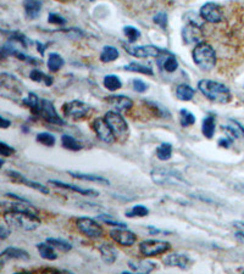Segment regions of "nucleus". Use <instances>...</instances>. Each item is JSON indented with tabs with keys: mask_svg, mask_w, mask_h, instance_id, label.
<instances>
[{
	"mask_svg": "<svg viewBox=\"0 0 244 274\" xmlns=\"http://www.w3.org/2000/svg\"><path fill=\"white\" fill-rule=\"evenodd\" d=\"M198 89L205 98L216 104H227L232 99L229 88L220 82L202 79L198 82Z\"/></svg>",
	"mask_w": 244,
	"mask_h": 274,
	"instance_id": "f257e3e1",
	"label": "nucleus"
},
{
	"mask_svg": "<svg viewBox=\"0 0 244 274\" xmlns=\"http://www.w3.org/2000/svg\"><path fill=\"white\" fill-rule=\"evenodd\" d=\"M2 218L9 227L26 230V232H32V230L37 229L42 223L39 216L31 215V213L13 212V211H5Z\"/></svg>",
	"mask_w": 244,
	"mask_h": 274,
	"instance_id": "f03ea898",
	"label": "nucleus"
},
{
	"mask_svg": "<svg viewBox=\"0 0 244 274\" xmlns=\"http://www.w3.org/2000/svg\"><path fill=\"white\" fill-rule=\"evenodd\" d=\"M193 61L199 68L204 71H210L216 65L215 49L207 42H200L193 49Z\"/></svg>",
	"mask_w": 244,
	"mask_h": 274,
	"instance_id": "7ed1b4c3",
	"label": "nucleus"
},
{
	"mask_svg": "<svg viewBox=\"0 0 244 274\" xmlns=\"http://www.w3.org/2000/svg\"><path fill=\"white\" fill-rule=\"evenodd\" d=\"M150 177L155 184L159 185H188L189 183L180 172L171 168H154L150 172Z\"/></svg>",
	"mask_w": 244,
	"mask_h": 274,
	"instance_id": "20e7f679",
	"label": "nucleus"
},
{
	"mask_svg": "<svg viewBox=\"0 0 244 274\" xmlns=\"http://www.w3.org/2000/svg\"><path fill=\"white\" fill-rule=\"evenodd\" d=\"M35 116L40 117L45 121V122L50 123V125H56V126H64L65 121L59 116V114L56 112L55 108H54V104L51 101L45 100V99H40L39 106H38L37 111H35Z\"/></svg>",
	"mask_w": 244,
	"mask_h": 274,
	"instance_id": "39448f33",
	"label": "nucleus"
},
{
	"mask_svg": "<svg viewBox=\"0 0 244 274\" xmlns=\"http://www.w3.org/2000/svg\"><path fill=\"white\" fill-rule=\"evenodd\" d=\"M76 226L84 237L90 238V239H99L104 234V230L100 224L93 218L79 217L76 221Z\"/></svg>",
	"mask_w": 244,
	"mask_h": 274,
	"instance_id": "423d86ee",
	"label": "nucleus"
},
{
	"mask_svg": "<svg viewBox=\"0 0 244 274\" xmlns=\"http://www.w3.org/2000/svg\"><path fill=\"white\" fill-rule=\"evenodd\" d=\"M171 249V244L164 240H144L139 244V252L145 257L161 255Z\"/></svg>",
	"mask_w": 244,
	"mask_h": 274,
	"instance_id": "0eeeda50",
	"label": "nucleus"
},
{
	"mask_svg": "<svg viewBox=\"0 0 244 274\" xmlns=\"http://www.w3.org/2000/svg\"><path fill=\"white\" fill-rule=\"evenodd\" d=\"M104 119H105L106 122H108V125L110 126V128L112 130V132H114L116 138H126V137H127L128 125L119 112H115V111L106 112Z\"/></svg>",
	"mask_w": 244,
	"mask_h": 274,
	"instance_id": "6e6552de",
	"label": "nucleus"
},
{
	"mask_svg": "<svg viewBox=\"0 0 244 274\" xmlns=\"http://www.w3.org/2000/svg\"><path fill=\"white\" fill-rule=\"evenodd\" d=\"M90 110L92 109H90L88 104L79 100L70 101V103L64 104V106H62V112H64L65 116L73 120L83 119V117H86L89 114Z\"/></svg>",
	"mask_w": 244,
	"mask_h": 274,
	"instance_id": "1a4fd4ad",
	"label": "nucleus"
},
{
	"mask_svg": "<svg viewBox=\"0 0 244 274\" xmlns=\"http://www.w3.org/2000/svg\"><path fill=\"white\" fill-rule=\"evenodd\" d=\"M199 15L202 16L203 20L209 22V23H220L224 20V11L222 7L216 2H205L200 7Z\"/></svg>",
	"mask_w": 244,
	"mask_h": 274,
	"instance_id": "9d476101",
	"label": "nucleus"
},
{
	"mask_svg": "<svg viewBox=\"0 0 244 274\" xmlns=\"http://www.w3.org/2000/svg\"><path fill=\"white\" fill-rule=\"evenodd\" d=\"M92 127H93V131H94L95 134H97L98 138H99L103 142L112 144V142L115 141V139H116L114 132H112L110 126L108 125V122H106L104 117H98V119L93 121Z\"/></svg>",
	"mask_w": 244,
	"mask_h": 274,
	"instance_id": "9b49d317",
	"label": "nucleus"
},
{
	"mask_svg": "<svg viewBox=\"0 0 244 274\" xmlns=\"http://www.w3.org/2000/svg\"><path fill=\"white\" fill-rule=\"evenodd\" d=\"M125 50L128 54L132 55L134 57H159L160 55L165 53V49H161L155 45H138V46H131L126 45Z\"/></svg>",
	"mask_w": 244,
	"mask_h": 274,
	"instance_id": "f8f14e48",
	"label": "nucleus"
},
{
	"mask_svg": "<svg viewBox=\"0 0 244 274\" xmlns=\"http://www.w3.org/2000/svg\"><path fill=\"white\" fill-rule=\"evenodd\" d=\"M164 265L166 267H177L180 270L187 271L193 266V261L189 259V256L185 254H180V252H176V254H170L164 259Z\"/></svg>",
	"mask_w": 244,
	"mask_h": 274,
	"instance_id": "ddd939ff",
	"label": "nucleus"
},
{
	"mask_svg": "<svg viewBox=\"0 0 244 274\" xmlns=\"http://www.w3.org/2000/svg\"><path fill=\"white\" fill-rule=\"evenodd\" d=\"M2 211H13V212H23V213H31V215L39 216V211L35 208L29 201H2L1 202Z\"/></svg>",
	"mask_w": 244,
	"mask_h": 274,
	"instance_id": "4468645a",
	"label": "nucleus"
},
{
	"mask_svg": "<svg viewBox=\"0 0 244 274\" xmlns=\"http://www.w3.org/2000/svg\"><path fill=\"white\" fill-rule=\"evenodd\" d=\"M110 237L112 240L122 246H132L137 241V235L133 232L127 228H120V227L110 230Z\"/></svg>",
	"mask_w": 244,
	"mask_h": 274,
	"instance_id": "2eb2a0df",
	"label": "nucleus"
},
{
	"mask_svg": "<svg viewBox=\"0 0 244 274\" xmlns=\"http://www.w3.org/2000/svg\"><path fill=\"white\" fill-rule=\"evenodd\" d=\"M6 174L9 175L10 178H11L13 182L21 183V184H24L26 186H28V188H32V189H34V190L39 191V193L49 194V189L46 188L45 185L40 184V183L33 182V180L27 179L26 177H23V175L21 174V173H18V172H16V171H7Z\"/></svg>",
	"mask_w": 244,
	"mask_h": 274,
	"instance_id": "dca6fc26",
	"label": "nucleus"
},
{
	"mask_svg": "<svg viewBox=\"0 0 244 274\" xmlns=\"http://www.w3.org/2000/svg\"><path fill=\"white\" fill-rule=\"evenodd\" d=\"M105 101L117 111H127L133 108V101L125 95H110V97H106Z\"/></svg>",
	"mask_w": 244,
	"mask_h": 274,
	"instance_id": "f3484780",
	"label": "nucleus"
},
{
	"mask_svg": "<svg viewBox=\"0 0 244 274\" xmlns=\"http://www.w3.org/2000/svg\"><path fill=\"white\" fill-rule=\"evenodd\" d=\"M158 65L166 72H175L178 68V61L174 54L170 51H165L163 55L158 57Z\"/></svg>",
	"mask_w": 244,
	"mask_h": 274,
	"instance_id": "a211bd4d",
	"label": "nucleus"
},
{
	"mask_svg": "<svg viewBox=\"0 0 244 274\" xmlns=\"http://www.w3.org/2000/svg\"><path fill=\"white\" fill-rule=\"evenodd\" d=\"M202 27L196 26V24L188 23V26H186L182 31V37L185 43L192 44V43H200V38H202V32H200Z\"/></svg>",
	"mask_w": 244,
	"mask_h": 274,
	"instance_id": "6ab92c4d",
	"label": "nucleus"
},
{
	"mask_svg": "<svg viewBox=\"0 0 244 274\" xmlns=\"http://www.w3.org/2000/svg\"><path fill=\"white\" fill-rule=\"evenodd\" d=\"M49 183H50L51 185L59 186V188H64V189H67V190L73 191V193H77V194H79V195H84V196H98L99 195V193L95 190H93V189H82L77 185L67 184V183L60 182V180L51 179V180H49Z\"/></svg>",
	"mask_w": 244,
	"mask_h": 274,
	"instance_id": "aec40b11",
	"label": "nucleus"
},
{
	"mask_svg": "<svg viewBox=\"0 0 244 274\" xmlns=\"http://www.w3.org/2000/svg\"><path fill=\"white\" fill-rule=\"evenodd\" d=\"M128 267H130L133 272L145 274L156 270V263L153 261H148V260H137V261L128 262Z\"/></svg>",
	"mask_w": 244,
	"mask_h": 274,
	"instance_id": "412c9836",
	"label": "nucleus"
},
{
	"mask_svg": "<svg viewBox=\"0 0 244 274\" xmlns=\"http://www.w3.org/2000/svg\"><path fill=\"white\" fill-rule=\"evenodd\" d=\"M31 259L27 251L18 248H6L1 252V262L5 260H21V261H28Z\"/></svg>",
	"mask_w": 244,
	"mask_h": 274,
	"instance_id": "4be33fe9",
	"label": "nucleus"
},
{
	"mask_svg": "<svg viewBox=\"0 0 244 274\" xmlns=\"http://www.w3.org/2000/svg\"><path fill=\"white\" fill-rule=\"evenodd\" d=\"M68 174H70L71 177L76 178V179L84 180V182H93V183H98V184H104V185L110 184V180L106 179V178H104V177H101V175L82 173V172H72V171L68 172Z\"/></svg>",
	"mask_w": 244,
	"mask_h": 274,
	"instance_id": "5701e85b",
	"label": "nucleus"
},
{
	"mask_svg": "<svg viewBox=\"0 0 244 274\" xmlns=\"http://www.w3.org/2000/svg\"><path fill=\"white\" fill-rule=\"evenodd\" d=\"M98 250L100 252L101 260L105 263H108V265H112V263L116 261L117 251L110 244H101V245H99V248H98Z\"/></svg>",
	"mask_w": 244,
	"mask_h": 274,
	"instance_id": "b1692460",
	"label": "nucleus"
},
{
	"mask_svg": "<svg viewBox=\"0 0 244 274\" xmlns=\"http://www.w3.org/2000/svg\"><path fill=\"white\" fill-rule=\"evenodd\" d=\"M23 9L27 17L29 20H34L39 16L40 9H42V1H39V0H24Z\"/></svg>",
	"mask_w": 244,
	"mask_h": 274,
	"instance_id": "393cba45",
	"label": "nucleus"
},
{
	"mask_svg": "<svg viewBox=\"0 0 244 274\" xmlns=\"http://www.w3.org/2000/svg\"><path fill=\"white\" fill-rule=\"evenodd\" d=\"M54 246L50 245L49 243H39L37 244V250L39 252V255L42 256V259L48 260V261H54L57 259V254L54 251Z\"/></svg>",
	"mask_w": 244,
	"mask_h": 274,
	"instance_id": "a878e982",
	"label": "nucleus"
},
{
	"mask_svg": "<svg viewBox=\"0 0 244 274\" xmlns=\"http://www.w3.org/2000/svg\"><path fill=\"white\" fill-rule=\"evenodd\" d=\"M29 78L32 79L33 82H37V83H43L46 87L53 86V77L45 75L44 72H42L40 70H37V68H33L29 73Z\"/></svg>",
	"mask_w": 244,
	"mask_h": 274,
	"instance_id": "bb28decb",
	"label": "nucleus"
},
{
	"mask_svg": "<svg viewBox=\"0 0 244 274\" xmlns=\"http://www.w3.org/2000/svg\"><path fill=\"white\" fill-rule=\"evenodd\" d=\"M119 57V50H117L115 46L106 45L104 46L103 50L100 53V61L104 64H108V62H112Z\"/></svg>",
	"mask_w": 244,
	"mask_h": 274,
	"instance_id": "cd10ccee",
	"label": "nucleus"
},
{
	"mask_svg": "<svg viewBox=\"0 0 244 274\" xmlns=\"http://www.w3.org/2000/svg\"><path fill=\"white\" fill-rule=\"evenodd\" d=\"M194 94H196V90L188 84H180L176 88V97L182 101H191Z\"/></svg>",
	"mask_w": 244,
	"mask_h": 274,
	"instance_id": "c85d7f7f",
	"label": "nucleus"
},
{
	"mask_svg": "<svg viewBox=\"0 0 244 274\" xmlns=\"http://www.w3.org/2000/svg\"><path fill=\"white\" fill-rule=\"evenodd\" d=\"M215 128H216V121L214 116H208L205 117L204 121H203V126H202V132L204 134L205 138L211 139L214 137V133H215Z\"/></svg>",
	"mask_w": 244,
	"mask_h": 274,
	"instance_id": "c756f323",
	"label": "nucleus"
},
{
	"mask_svg": "<svg viewBox=\"0 0 244 274\" xmlns=\"http://www.w3.org/2000/svg\"><path fill=\"white\" fill-rule=\"evenodd\" d=\"M61 145L65 147V149L70 150V151H79L82 150V144L79 142L75 137L68 136V134H65V136L61 137Z\"/></svg>",
	"mask_w": 244,
	"mask_h": 274,
	"instance_id": "7c9ffc66",
	"label": "nucleus"
},
{
	"mask_svg": "<svg viewBox=\"0 0 244 274\" xmlns=\"http://www.w3.org/2000/svg\"><path fill=\"white\" fill-rule=\"evenodd\" d=\"M126 71H131V72H137V73H142V75H147V76H154V71L150 66L143 65V64H138V62H131L130 65L125 66Z\"/></svg>",
	"mask_w": 244,
	"mask_h": 274,
	"instance_id": "2f4dec72",
	"label": "nucleus"
},
{
	"mask_svg": "<svg viewBox=\"0 0 244 274\" xmlns=\"http://www.w3.org/2000/svg\"><path fill=\"white\" fill-rule=\"evenodd\" d=\"M65 64L64 59L61 57V55L56 54V53H51L49 54V59H48V68L51 71V72H57L60 68L62 67Z\"/></svg>",
	"mask_w": 244,
	"mask_h": 274,
	"instance_id": "473e14b6",
	"label": "nucleus"
},
{
	"mask_svg": "<svg viewBox=\"0 0 244 274\" xmlns=\"http://www.w3.org/2000/svg\"><path fill=\"white\" fill-rule=\"evenodd\" d=\"M104 87L110 92H116L122 87V82L117 76L108 75L104 77Z\"/></svg>",
	"mask_w": 244,
	"mask_h": 274,
	"instance_id": "72a5a7b5",
	"label": "nucleus"
},
{
	"mask_svg": "<svg viewBox=\"0 0 244 274\" xmlns=\"http://www.w3.org/2000/svg\"><path fill=\"white\" fill-rule=\"evenodd\" d=\"M156 156L160 161H167L172 156V145L170 142H163L160 146L156 149Z\"/></svg>",
	"mask_w": 244,
	"mask_h": 274,
	"instance_id": "f704fd0d",
	"label": "nucleus"
},
{
	"mask_svg": "<svg viewBox=\"0 0 244 274\" xmlns=\"http://www.w3.org/2000/svg\"><path fill=\"white\" fill-rule=\"evenodd\" d=\"M180 123L182 127H189L196 123V116L188 110L182 109L180 111Z\"/></svg>",
	"mask_w": 244,
	"mask_h": 274,
	"instance_id": "c9c22d12",
	"label": "nucleus"
},
{
	"mask_svg": "<svg viewBox=\"0 0 244 274\" xmlns=\"http://www.w3.org/2000/svg\"><path fill=\"white\" fill-rule=\"evenodd\" d=\"M46 243H49L50 245H53L54 248L59 249L60 251L62 252H68L72 249V245L70 243L64 239H57V238H48L46 239Z\"/></svg>",
	"mask_w": 244,
	"mask_h": 274,
	"instance_id": "e433bc0d",
	"label": "nucleus"
},
{
	"mask_svg": "<svg viewBox=\"0 0 244 274\" xmlns=\"http://www.w3.org/2000/svg\"><path fill=\"white\" fill-rule=\"evenodd\" d=\"M40 103V99L37 97V95L34 94V93H29L28 97L24 98L22 100V104L24 106H27L28 109H31L32 114H35V111H37L38 106H39Z\"/></svg>",
	"mask_w": 244,
	"mask_h": 274,
	"instance_id": "4c0bfd02",
	"label": "nucleus"
},
{
	"mask_svg": "<svg viewBox=\"0 0 244 274\" xmlns=\"http://www.w3.org/2000/svg\"><path fill=\"white\" fill-rule=\"evenodd\" d=\"M148 215H149V210L145 206H143V205H136V206H133L128 212H126V216L130 218L145 217V216Z\"/></svg>",
	"mask_w": 244,
	"mask_h": 274,
	"instance_id": "58836bf2",
	"label": "nucleus"
},
{
	"mask_svg": "<svg viewBox=\"0 0 244 274\" xmlns=\"http://www.w3.org/2000/svg\"><path fill=\"white\" fill-rule=\"evenodd\" d=\"M39 144L45 145V146H54L55 145V137L50 133H46V132H43V133H39L35 138Z\"/></svg>",
	"mask_w": 244,
	"mask_h": 274,
	"instance_id": "ea45409f",
	"label": "nucleus"
},
{
	"mask_svg": "<svg viewBox=\"0 0 244 274\" xmlns=\"http://www.w3.org/2000/svg\"><path fill=\"white\" fill-rule=\"evenodd\" d=\"M123 33H125V35L127 37V39L130 40L131 43L137 42V40H138L142 35L141 31L133 26H126L125 28H123Z\"/></svg>",
	"mask_w": 244,
	"mask_h": 274,
	"instance_id": "a19ab883",
	"label": "nucleus"
},
{
	"mask_svg": "<svg viewBox=\"0 0 244 274\" xmlns=\"http://www.w3.org/2000/svg\"><path fill=\"white\" fill-rule=\"evenodd\" d=\"M98 219L101 222H104L105 224H108V226H114V227H120V228H127V226H126L123 222H119V221H115V219H112L109 217L108 215H100L98 216Z\"/></svg>",
	"mask_w": 244,
	"mask_h": 274,
	"instance_id": "79ce46f5",
	"label": "nucleus"
},
{
	"mask_svg": "<svg viewBox=\"0 0 244 274\" xmlns=\"http://www.w3.org/2000/svg\"><path fill=\"white\" fill-rule=\"evenodd\" d=\"M9 40H12V42L15 40V42L20 43L21 45L23 46V48H27V46H28V39H27V38L24 37L22 33H20V32L10 33Z\"/></svg>",
	"mask_w": 244,
	"mask_h": 274,
	"instance_id": "37998d69",
	"label": "nucleus"
},
{
	"mask_svg": "<svg viewBox=\"0 0 244 274\" xmlns=\"http://www.w3.org/2000/svg\"><path fill=\"white\" fill-rule=\"evenodd\" d=\"M154 23L158 24L163 29L167 28V15L165 12H158L154 16Z\"/></svg>",
	"mask_w": 244,
	"mask_h": 274,
	"instance_id": "c03bdc74",
	"label": "nucleus"
},
{
	"mask_svg": "<svg viewBox=\"0 0 244 274\" xmlns=\"http://www.w3.org/2000/svg\"><path fill=\"white\" fill-rule=\"evenodd\" d=\"M15 152L16 150L13 149V147L9 146L7 144H5L4 141L0 142V155H1L2 157H9V156L13 155Z\"/></svg>",
	"mask_w": 244,
	"mask_h": 274,
	"instance_id": "a18cd8bd",
	"label": "nucleus"
},
{
	"mask_svg": "<svg viewBox=\"0 0 244 274\" xmlns=\"http://www.w3.org/2000/svg\"><path fill=\"white\" fill-rule=\"evenodd\" d=\"M48 21L49 23L57 24V26H64V24H66V20H65L62 16H60L59 13H50V15L48 16Z\"/></svg>",
	"mask_w": 244,
	"mask_h": 274,
	"instance_id": "49530a36",
	"label": "nucleus"
},
{
	"mask_svg": "<svg viewBox=\"0 0 244 274\" xmlns=\"http://www.w3.org/2000/svg\"><path fill=\"white\" fill-rule=\"evenodd\" d=\"M132 86H133V89L136 90L137 93H144L147 92L148 89V86L143 81H142V79H133Z\"/></svg>",
	"mask_w": 244,
	"mask_h": 274,
	"instance_id": "de8ad7c7",
	"label": "nucleus"
},
{
	"mask_svg": "<svg viewBox=\"0 0 244 274\" xmlns=\"http://www.w3.org/2000/svg\"><path fill=\"white\" fill-rule=\"evenodd\" d=\"M9 235H10V229H7L6 227H5V224H1V227H0V239L5 240Z\"/></svg>",
	"mask_w": 244,
	"mask_h": 274,
	"instance_id": "09e8293b",
	"label": "nucleus"
},
{
	"mask_svg": "<svg viewBox=\"0 0 244 274\" xmlns=\"http://www.w3.org/2000/svg\"><path fill=\"white\" fill-rule=\"evenodd\" d=\"M232 139L231 138H221L220 140H219V146H221V147H230L231 146V144H232Z\"/></svg>",
	"mask_w": 244,
	"mask_h": 274,
	"instance_id": "8fccbe9b",
	"label": "nucleus"
},
{
	"mask_svg": "<svg viewBox=\"0 0 244 274\" xmlns=\"http://www.w3.org/2000/svg\"><path fill=\"white\" fill-rule=\"evenodd\" d=\"M150 230V234L152 235H156V234H164V235H169L170 232H165V230H160V229H156L154 227H149L148 228Z\"/></svg>",
	"mask_w": 244,
	"mask_h": 274,
	"instance_id": "3c124183",
	"label": "nucleus"
},
{
	"mask_svg": "<svg viewBox=\"0 0 244 274\" xmlns=\"http://www.w3.org/2000/svg\"><path fill=\"white\" fill-rule=\"evenodd\" d=\"M235 237H236V239H237L238 241H240L241 244H244V232H237L235 234Z\"/></svg>",
	"mask_w": 244,
	"mask_h": 274,
	"instance_id": "603ef678",
	"label": "nucleus"
},
{
	"mask_svg": "<svg viewBox=\"0 0 244 274\" xmlns=\"http://www.w3.org/2000/svg\"><path fill=\"white\" fill-rule=\"evenodd\" d=\"M1 128H4V130H6L7 127H10V125H11V122L10 121H7L5 117H1Z\"/></svg>",
	"mask_w": 244,
	"mask_h": 274,
	"instance_id": "864d4df0",
	"label": "nucleus"
},
{
	"mask_svg": "<svg viewBox=\"0 0 244 274\" xmlns=\"http://www.w3.org/2000/svg\"><path fill=\"white\" fill-rule=\"evenodd\" d=\"M233 226L237 229H241V232H244V223L243 222H233Z\"/></svg>",
	"mask_w": 244,
	"mask_h": 274,
	"instance_id": "5fc2aeb1",
	"label": "nucleus"
},
{
	"mask_svg": "<svg viewBox=\"0 0 244 274\" xmlns=\"http://www.w3.org/2000/svg\"><path fill=\"white\" fill-rule=\"evenodd\" d=\"M38 45V51H40V55H44V45H42L40 43H37Z\"/></svg>",
	"mask_w": 244,
	"mask_h": 274,
	"instance_id": "6e6d98bb",
	"label": "nucleus"
},
{
	"mask_svg": "<svg viewBox=\"0 0 244 274\" xmlns=\"http://www.w3.org/2000/svg\"><path fill=\"white\" fill-rule=\"evenodd\" d=\"M238 189H240V190H242V191H244V185H243V186H240V188H238Z\"/></svg>",
	"mask_w": 244,
	"mask_h": 274,
	"instance_id": "4d7b16f0",
	"label": "nucleus"
},
{
	"mask_svg": "<svg viewBox=\"0 0 244 274\" xmlns=\"http://www.w3.org/2000/svg\"><path fill=\"white\" fill-rule=\"evenodd\" d=\"M240 272H243V273H244V268H241V270H240Z\"/></svg>",
	"mask_w": 244,
	"mask_h": 274,
	"instance_id": "13d9d810",
	"label": "nucleus"
},
{
	"mask_svg": "<svg viewBox=\"0 0 244 274\" xmlns=\"http://www.w3.org/2000/svg\"><path fill=\"white\" fill-rule=\"evenodd\" d=\"M90 1H94V0H90Z\"/></svg>",
	"mask_w": 244,
	"mask_h": 274,
	"instance_id": "bf43d9fd",
	"label": "nucleus"
}]
</instances>
